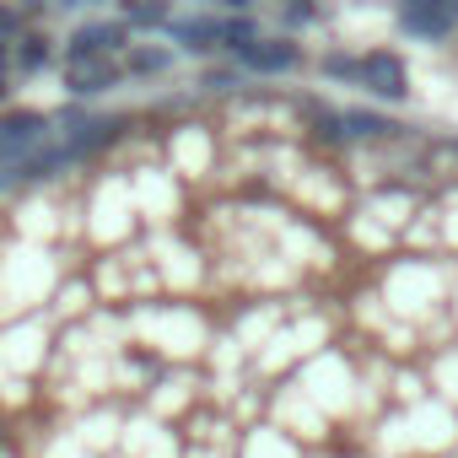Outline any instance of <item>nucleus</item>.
Instances as JSON below:
<instances>
[{"mask_svg":"<svg viewBox=\"0 0 458 458\" xmlns=\"http://www.w3.org/2000/svg\"><path fill=\"white\" fill-rule=\"evenodd\" d=\"M124 44H130V22L124 17L119 22H81L65 38V65H76V60H114Z\"/></svg>","mask_w":458,"mask_h":458,"instance_id":"f257e3e1","label":"nucleus"},{"mask_svg":"<svg viewBox=\"0 0 458 458\" xmlns=\"http://www.w3.org/2000/svg\"><path fill=\"white\" fill-rule=\"evenodd\" d=\"M361 87H367L377 103H404V98H410V76H404L399 55H388V49L361 55Z\"/></svg>","mask_w":458,"mask_h":458,"instance_id":"f03ea898","label":"nucleus"},{"mask_svg":"<svg viewBox=\"0 0 458 458\" xmlns=\"http://www.w3.org/2000/svg\"><path fill=\"white\" fill-rule=\"evenodd\" d=\"M238 65L254 76H281V71L302 65V49H297V38H254L238 49Z\"/></svg>","mask_w":458,"mask_h":458,"instance_id":"7ed1b4c3","label":"nucleus"},{"mask_svg":"<svg viewBox=\"0 0 458 458\" xmlns=\"http://www.w3.org/2000/svg\"><path fill=\"white\" fill-rule=\"evenodd\" d=\"M44 130H49V119H44L38 108H17V114H6V119H0V157L17 162L22 151H33V146L44 140Z\"/></svg>","mask_w":458,"mask_h":458,"instance_id":"20e7f679","label":"nucleus"},{"mask_svg":"<svg viewBox=\"0 0 458 458\" xmlns=\"http://www.w3.org/2000/svg\"><path fill=\"white\" fill-rule=\"evenodd\" d=\"M119 65L114 60H76V65H65V87L76 92V98H98V92H108V87H119Z\"/></svg>","mask_w":458,"mask_h":458,"instance_id":"39448f33","label":"nucleus"},{"mask_svg":"<svg viewBox=\"0 0 458 458\" xmlns=\"http://www.w3.org/2000/svg\"><path fill=\"white\" fill-rule=\"evenodd\" d=\"M399 28H404L410 38H447V33L458 28V0H431L426 12L399 17Z\"/></svg>","mask_w":458,"mask_h":458,"instance_id":"423d86ee","label":"nucleus"},{"mask_svg":"<svg viewBox=\"0 0 458 458\" xmlns=\"http://www.w3.org/2000/svg\"><path fill=\"white\" fill-rule=\"evenodd\" d=\"M167 33H173V44L189 49V55H205V49L221 44V22H216V17H183V22H167Z\"/></svg>","mask_w":458,"mask_h":458,"instance_id":"0eeeda50","label":"nucleus"},{"mask_svg":"<svg viewBox=\"0 0 458 458\" xmlns=\"http://www.w3.org/2000/svg\"><path fill=\"white\" fill-rule=\"evenodd\" d=\"M399 124L394 119H383V114H367V108H351L345 114V135H356V140H383V135H394Z\"/></svg>","mask_w":458,"mask_h":458,"instance_id":"6e6552de","label":"nucleus"},{"mask_svg":"<svg viewBox=\"0 0 458 458\" xmlns=\"http://www.w3.org/2000/svg\"><path fill=\"white\" fill-rule=\"evenodd\" d=\"M124 22L135 33V28H167L173 17H167V0H124Z\"/></svg>","mask_w":458,"mask_h":458,"instance_id":"1a4fd4ad","label":"nucleus"},{"mask_svg":"<svg viewBox=\"0 0 458 458\" xmlns=\"http://www.w3.org/2000/svg\"><path fill=\"white\" fill-rule=\"evenodd\" d=\"M49 55H55V49H49V38H44V33H28V38L17 44V55H12V60H17V71H22V76H33V71H44V65H49Z\"/></svg>","mask_w":458,"mask_h":458,"instance_id":"9d476101","label":"nucleus"},{"mask_svg":"<svg viewBox=\"0 0 458 458\" xmlns=\"http://www.w3.org/2000/svg\"><path fill=\"white\" fill-rule=\"evenodd\" d=\"M167 65H173V49H162V44H151V49H135V55H130V71H135V76H162Z\"/></svg>","mask_w":458,"mask_h":458,"instance_id":"9b49d317","label":"nucleus"},{"mask_svg":"<svg viewBox=\"0 0 458 458\" xmlns=\"http://www.w3.org/2000/svg\"><path fill=\"white\" fill-rule=\"evenodd\" d=\"M254 38H259V28H254L249 17H226V22H221V44L233 49V55H238L243 44H254Z\"/></svg>","mask_w":458,"mask_h":458,"instance_id":"f8f14e48","label":"nucleus"},{"mask_svg":"<svg viewBox=\"0 0 458 458\" xmlns=\"http://www.w3.org/2000/svg\"><path fill=\"white\" fill-rule=\"evenodd\" d=\"M324 76H335V81H361V60H351V55H329V60H324Z\"/></svg>","mask_w":458,"mask_h":458,"instance_id":"ddd939ff","label":"nucleus"},{"mask_svg":"<svg viewBox=\"0 0 458 458\" xmlns=\"http://www.w3.org/2000/svg\"><path fill=\"white\" fill-rule=\"evenodd\" d=\"M22 22H17V12H6V6H0V38H6V33H17Z\"/></svg>","mask_w":458,"mask_h":458,"instance_id":"4468645a","label":"nucleus"},{"mask_svg":"<svg viewBox=\"0 0 458 458\" xmlns=\"http://www.w3.org/2000/svg\"><path fill=\"white\" fill-rule=\"evenodd\" d=\"M431 0H399V17H415V12H426Z\"/></svg>","mask_w":458,"mask_h":458,"instance_id":"2eb2a0df","label":"nucleus"},{"mask_svg":"<svg viewBox=\"0 0 458 458\" xmlns=\"http://www.w3.org/2000/svg\"><path fill=\"white\" fill-rule=\"evenodd\" d=\"M60 6H98V0H60Z\"/></svg>","mask_w":458,"mask_h":458,"instance_id":"dca6fc26","label":"nucleus"},{"mask_svg":"<svg viewBox=\"0 0 458 458\" xmlns=\"http://www.w3.org/2000/svg\"><path fill=\"white\" fill-rule=\"evenodd\" d=\"M0 76H6V38H0Z\"/></svg>","mask_w":458,"mask_h":458,"instance_id":"f3484780","label":"nucleus"},{"mask_svg":"<svg viewBox=\"0 0 458 458\" xmlns=\"http://www.w3.org/2000/svg\"><path fill=\"white\" fill-rule=\"evenodd\" d=\"M226 6H238V12H243V6H249V0H226Z\"/></svg>","mask_w":458,"mask_h":458,"instance_id":"a211bd4d","label":"nucleus"},{"mask_svg":"<svg viewBox=\"0 0 458 458\" xmlns=\"http://www.w3.org/2000/svg\"><path fill=\"white\" fill-rule=\"evenodd\" d=\"M286 6H313V0H286Z\"/></svg>","mask_w":458,"mask_h":458,"instance_id":"6ab92c4d","label":"nucleus"}]
</instances>
